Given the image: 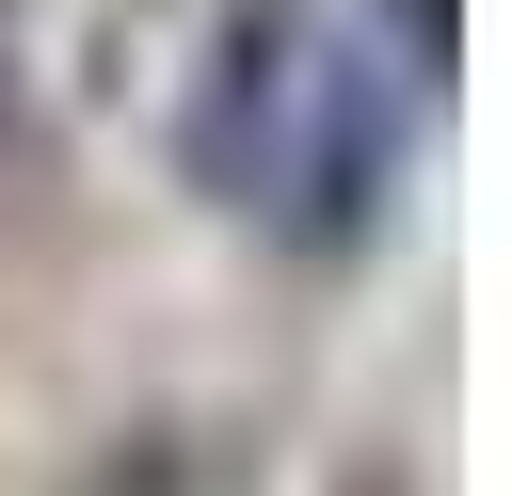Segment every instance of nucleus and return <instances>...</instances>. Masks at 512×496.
I'll return each instance as SVG.
<instances>
[{"label": "nucleus", "mask_w": 512, "mask_h": 496, "mask_svg": "<svg viewBox=\"0 0 512 496\" xmlns=\"http://www.w3.org/2000/svg\"><path fill=\"white\" fill-rule=\"evenodd\" d=\"M384 32H400V64H448L464 48V0H384Z\"/></svg>", "instance_id": "3"}, {"label": "nucleus", "mask_w": 512, "mask_h": 496, "mask_svg": "<svg viewBox=\"0 0 512 496\" xmlns=\"http://www.w3.org/2000/svg\"><path fill=\"white\" fill-rule=\"evenodd\" d=\"M64 496H256V464H240L224 432H192V416H144V432H112Z\"/></svg>", "instance_id": "2"}, {"label": "nucleus", "mask_w": 512, "mask_h": 496, "mask_svg": "<svg viewBox=\"0 0 512 496\" xmlns=\"http://www.w3.org/2000/svg\"><path fill=\"white\" fill-rule=\"evenodd\" d=\"M400 160H416V112L352 0H224L208 16L192 96H176V176L240 240H272L288 272H352L400 224Z\"/></svg>", "instance_id": "1"}]
</instances>
